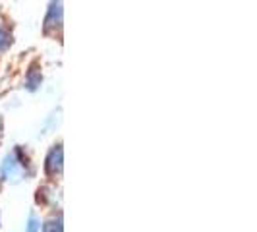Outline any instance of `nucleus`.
Returning <instances> with one entry per match:
<instances>
[{
  "label": "nucleus",
  "instance_id": "5",
  "mask_svg": "<svg viewBox=\"0 0 257 232\" xmlns=\"http://www.w3.org/2000/svg\"><path fill=\"white\" fill-rule=\"evenodd\" d=\"M41 228H43V220L39 219L35 213H31V215L27 217L26 232H41Z\"/></svg>",
  "mask_w": 257,
  "mask_h": 232
},
{
  "label": "nucleus",
  "instance_id": "6",
  "mask_svg": "<svg viewBox=\"0 0 257 232\" xmlns=\"http://www.w3.org/2000/svg\"><path fill=\"white\" fill-rule=\"evenodd\" d=\"M43 232H62V219L58 217V219H52L51 222H47V224H43Z\"/></svg>",
  "mask_w": 257,
  "mask_h": 232
},
{
  "label": "nucleus",
  "instance_id": "7",
  "mask_svg": "<svg viewBox=\"0 0 257 232\" xmlns=\"http://www.w3.org/2000/svg\"><path fill=\"white\" fill-rule=\"evenodd\" d=\"M10 45H12V35L4 27H0V52L6 51Z\"/></svg>",
  "mask_w": 257,
  "mask_h": 232
},
{
  "label": "nucleus",
  "instance_id": "4",
  "mask_svg": "<svg viewBox=\"0 0 257 232\" xmlns=\"http://www.w3.org/2000/svg\"><path fill=\"white\" fill-rule=\"evenodd\" d=\"M26 89L27 91H37L41 87V83H43V74H41V70H39V66H31L29 70H27L26 74Z\"/></svg>",
  "mask_w": 257,
  "mask_h": 232
},
{
  "label": "nucleus",
  "instance_id": "2",
  "mask_svg": "<svg viewBox=\"0 0 257 232\" xmlns=\"http://www.w3.org/2000/svg\"><path fill=\"white\" fill-rule=\"evenodd\" d=\"M62 168H64V149L60 143H56L45 157V172L49 178H56L62 174Z\"/></svg>",
  "mask_w": 257,
  "mask_h": 232
},
{
  "label": "nucleus",
  "instance_id": "3",
  "mask_svg": "<svg viewBox=\"0 0 257 232\" xmlns=\"http://www.w3.org/2000/svg\"><path fill=\"white\" fill-rule=\"evenodd\" d=\"M62 16H64V10H62V0H52L49 10H47V16H45V33H56L60 31L62 27Z\"/></svg>",
  "mask_w": 257,
  "mask_h": 232
},
{
  "label": "nucleus",
  "instance_id": "1",
  "mask_svg": "<svg viewBox=\"0 0 257 232\" xmlns=\"http://www.w3.org/2000/svg\"><path fill=\"white\" fill-rule=\"evenodd\" d=\"M27 168H29L27 157L20 147H16L12 153H8L4 157V161L0 165V176H2L4 182L16 184V182L24 180L27 176Z\"/></svg>",
  "mask_w": 257,
  "mask_h": 232
}]
</instances>
